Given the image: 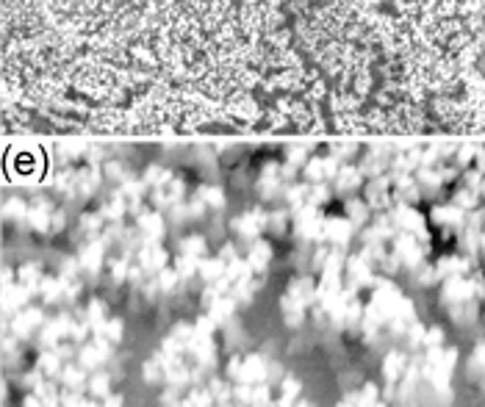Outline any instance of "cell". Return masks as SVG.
Masks as SVG:
<instances>
[{"label": "cell", "mask_w": 485, "mask_h": 407, "mask_svg": "<svg viewBox=\"0 0 485 407\" xmlns=\"http://www.w3.org/2000/svg\"><path fill=\"white\" fill-rule=\"evenodd\" d=\"M360 178H363V172L355 166H341L338 169V175H336V189L341 191V194H346V191H355L358 186H360Z\"/></svg>", "instance_id": "cell-1"}, {"label": "cell", "mask_w": 485, "mask_h": 407, "mask_svg": "<svg viewBox=\"0 0 485 407\" xmlns=\"http://www.w3.org/2000/svg\"><path fill=\"white\" fill-rule=\"evenodd\" d=\"M286 155H288L286 164H291V166H305L308 161H311L308 158V155H311V147H308V144H294V147L286 150Z\"/></svg>", "instance_id": "cell-2"}]
</instances>
